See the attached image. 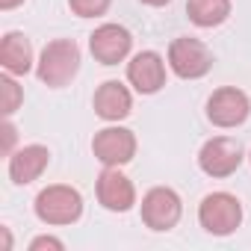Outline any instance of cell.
<instances>
[{"label":"cell","mask_w":251,"mask_h":251,"mask_svg":"<svg viewBox=\"0 0 251 251\" xmlns=\"http://www.w3.org/2000/svg\"><path fill=\"white\" fill-rule=\"evenodd\" d=\"M80 71V48L74 39H53L45 45L39 62H36V74L45 86L50 89H62L68 86Z\"/></svg>","instance_id":"1"},{"label":"cell","mask_w":251,"mask_h":251,"mask_svg":"<svg viewBox=\"0 0 251 251\" xmlns=\"http://www.w3.org/2000/svg\"><path fill=\"white\" fill-rule=\"evenodd\" d=\"M33 210H36L39 222H45V225H53V227L74 225L83 216V195L74 186L53 183V186H45L36 195Z\"/></svg>","instance_id":"2"},{"label":"cell","mask_w":251,"mask_h":251,"mask_svg":"<svg viewBox=\"0 0 251 251\" xmlns=\"http://www.w3.org/2000/svg\"><path fill=\"white\" fill-rule=\"evenodd\" d=\"M198 222L213 236H230L242 225V204L230 192H210L198 207Z\"/></svg>","instance_id":"3"},{"label":"cell","mask_w":251,"mask_h":251,"mask_svg":"<svg viewBox=\"0 0 251 251\" xmlns=\"http://www.w3.org/2000/svg\"><path fill=\"white\" fill-rule=\"evenodd\" d=\"M169 68L180 80H201L213 68V53L201 39L180 36L169 45Z\"/></svg>","instance_id":"4"},{"label":"cell","mask_w":251,"mask_h":251,"mask_svg":"<svg viewBox=\"0 0 251 251\" xmlns=\"http://www.w3.org/2000/svg\"><path fill=\"white\" fill-rule=\"evenodd\" d=\"M242 160H245V151H242V145L236 142V139H230V136H213V139H207L204 145H201V151H198V166H201V172L207 175V177H230L239 166H242Z\"/></svg>","instance_id":"5"},{"label":"cell","mask_w":251,"mask_h":251,"mask_svg":"<svg viewBox=\"0 0 251 251\" xmlns=\"http://www.w3.org/2000/svg\"><path fill=\"white\" fill-rule=\"evenodd\" d=\"M183 216V201L172 186H154L142 198V222L151 230H172Z\"/></svg>","instance_id":"6"},{"label":"cell","mask_w":251,"mask_h":251,"mask_svg":"<svg viewBox=\"0 0 251 251\" xmlns=\"http://www.w3.org/2000/svg\"><path fill=\"white\" fill-rule=\"evenodd\" d=\"M251 115V100L242 89L236 86H222L210 95L207 100V118L216 124V127H239L245 124Z\"/></svg>","instance_id":"7"},{"label":"cell","mask_w":251,"mask_h":251,"mask_svg":"<svg viewBox=\"0 0 251 251\" xmlns=\"http://www.w3.org/2000/svg\"><path fill=\"white\" fill-rule=\"evenodd\" d=\"M92 154L103 166H127L136 157V136L127 127H103L92 139Z\"/></svg>","instance_id":"8"},{"label":"cell","mask_w":251,"mask_h":251,"mask_svg":"<svg viewBox=\"0 0 251 251\" xmlns=\"http://www.w3.org/2000/svg\"><path fill=\"white\" fill-rule=\"evenodd\" d=\"M133 48V36L127 27L121 24H100L92 36H89V50L100 65H118L130 56Z\"/></svg>","instance_id":"9"},{"label":"cell","mask_w":251,"mask_h":251,"mask_svg":"<svg viewBox=\"0 0 251 251\" xmlns=\"http://www.w3.org/2000/svg\"><path fill=\"white\" fill-rule=\"evenodd\" d=\"M98 201L109 213H127L136 204V186L121 172V166H106L98 175Z\"/></svg>","instance_id":"10"},{"label":"cell","mask_w":251,"mask_h":251,"mask_svg":"<svg viewBox=\"0 0 251 251\" xmlns=\"http://www.w3.org/2000/svg\"><path fill=\"white\" fill-rule=\"evenodd\" d=\"M127 80L139 95H157L166 86V59L157 50H142L127 62Z\"/></svg>","instance_id":"11"},{"label":"cell","mask_w":251,"mask_h":251,"mask_svg":"<svg viewBox=\"0 0 251 251\" xmlns=\"http://www.w3.org/2000/svg\"><path fill=\"white\" fill-rule=\"evenodd\" d=\"M92 106H95L98 118H103V121H124L133 112V95H130V89L124 83L106 80V83L98 86Z\"/></svg>","instance_id":"12"},{"label":"cell","mask_w":251,"mask_h":251,"mask_svg":"<svg viewBox=\"0 0 251 251\" xmlns=\"http://www.w3.org/2000/svg\"><path fill=\"white\" fill-rule=\"evenodd\" d=\"M50 163V151L45 145H24L9 154V180L15 186H27L45 175Z\"/></svg>","instance_id":"13"},{"label":"cell","mask_w":251,"mask_h":251,"mask_svg":"<svg viewBox=\"0 0 251 251\" xmlns=\"http://www.w3.org/2000/svg\"><path fill=\"white\" fill-rule=\"evenodd\" d=\"M0 65L6 74L24 77L33 68V45L24 33H6L0 42Z\"/></svg>","instance_id":"14"},{"label":"cell","mask_w":251,"mask_h":251,"mask_svg":"<svg viewBox=\"0 0 251 251\" xmlns=\"http://www.w3.org/2000/svg\"><path fill=\"white\" fill-rule=\"evenodd\" d=\"M186 15L201 30L219 27L230 18V0H186Z\"/></svg>","instance_id":"15"},{"label":"cell","mask_w":251,"mask_h":251,"mask_svg":"<svg viewBox=\"0 0 251 251\" xmlns=\"http://www.w3.org/2000/svg\"><path fill=\"white\" fill-rule=\"evenodd\" d=\"M0 92H3V115L12 118L24 100V89L15 83V74H3L0 77Z\"/></svg>","instance_id":"16"},{"label":"cell","mask_w":251,"mask_h":251,"mask_svg":"<svg viewBox=\"0 0 251 251\" xmlns=\"http://www.w3.org/2000/svg\"><path fill=\"white\" fill-rule=\"evenodd\" d=\"M112 0H68V9L77 15V18H98V15H106Z\"/></svg>","instance_id":"17"},{"label":"cell","mask_w":251,"mask_h":251,"mask_svg":"<svg viewBox=\"0 0 251 251\" xmlns=\"http://www.w3.org/2000/svg\"><path fill=\"white\" fill-rule=\"evenodd\" d=\"M42 248L62 251V248H65V242H62V239H56V236H36V239L30 242V251H42Z\"/></svg>","instance_id":"18"},{"label":"cell","mask_w":251,"mask_h":251,"mask_svg":"<svg viewBox=\"0 0 251 251\" xmlns=\"http://www.w3.org/2000/svg\"><path fill=\"white\" fill-rule=\"evenodd\" d=\"M15 139H18V130H15V124L6 118V124H3V154H6V157L12 154V145H15Z\"/></svg>","instance_id":"19"},{"label":"cell","mask_w":251,"mask_h":251,"mask_svg":"<svg viewBox=\"0 0 251 251\" xmlns=\"http://www.w3.org/2000/svg\"><path fill=\"white\" fill-rule=\"evenodd\" d=\"M24 0H0V9L3 12H9V9H15V6H21Z\"/></svg>","instance_id":"20"},{"label":"cell","mask_w":251,"mask_h":251,"mask_svg":"<svg viewBox=\"0 0 251 251\" xmlns=\"http://www.w3.org/2000/svg\"><path fill=\"white\" fill-rule=\"evenodd\" d=\"M0 233H3V248H12V236H9V227H0Z\"/></svg>","instance_id":"21"},{"label":"cell","mask_w":251,"mask_h":251,"mask_svg":"<svg viewBox=\"0 0 251 251\" xmlns=\"http://www.w3.org/2000/svg\"><path fill=\"white\" fill-rule=\"evenodd\" d=\"M139 3H145V6H166V3H172V0H139Z\"/></svg>","instance_id":"22"}]
</instances>
